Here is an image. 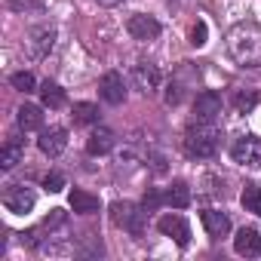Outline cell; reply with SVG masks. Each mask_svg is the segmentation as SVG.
Masks as SVG:
<instances>
[{
    "instance_id": "obj_1",
    "label": "cell",
    "mask_w": 261,
    "mask_h": 261,
    "mask_svg": "<svg viewBox=\"0 0 261 261\" xmlns=\"http://www.w3.org/2000/svg\"><path fill=\"white\" fill-rule=\"evenodd\" d=\"M227 49L243 68H258L261 65V25L255 22H240L227 34Z\"/></svg>"
},
{
    "instance_id": "obj_2",
    "label": "cell",
    "mask_w": 261,
    "mask_h": 261,
    "mask_svg": "<svg viewBox=\"0 0 261 261\" xmlns=\"http://www.w3.org/2000/svg\"><path fill=\"white\" fill-rule=\"evenodd\" d=\"M218 139L221 136H218V129L212 123H200L197 120V126H191L188 136H185V151L191 157H197V160H206V157H212L218 151Z\"/></svg>"
},
{
    "instance_id": "obj_3",
    "label": "cell",
    "mask_w": 261,
    "mask_h": 261,
    "mask_svg": "<svg viewBox=\"0 0 261 261\" xmlns=\"http://www.w3.org/2000/svg\"><path fill=\"white\" fill-rule=\"evenodd\" d=\"M111 221L123 230H129L133 237H142L145 233V212H139L133 203H114L111 206Z\"/></svg>"
},
{
    "instance_id": "obj_4",
    "label": "cell",
    "mask_w": 261,
    "mask_h": 261,
    "mask_svg": "<svg viewBox=\"0 0 261 261\" xmlns=\"http://www.w3.org/2000/svg\"><path fill=\"white\" fill-rule=\"evenodd\" d=\"M4 206H7V212H13V215H28V212L37 206V194H34L31 188H25V185H13V188L4 194Z\"/></svg>"
},
{
    "instance_id": "obj_5",
    "label": "cell",
    "mask_w": 261,
    "mask_h": 261,
    "mask_svg": "<svg viewBox=\"0 0 261 261\" xmlns=\"http://www.w3.org/2000/svg\"><path fill=\"white\" fill-rule=\"evenodd\" d=\"M160 83H163V74H160V68H157V65H151V62H139V65L133 68V86H136L142 95L157 92V89H160Z\"/></svg>"
},
{
    "instance_id": "obj_6",
    "label": "cell",
    "mask_w": 261,
    "mask_h": 261,
    "mask_svg": "<svg viewBox=\"0 0 261 261\" xmlns=\"http://www.w3.org/2000/svg\"><path fill=\"white\" fill-rule=\"evenodd\" d=\"M230 157H233V163H240V166H261V142L252 139V136H243V139L233 142Z\"/></svg>"
},
{
    "instance_id": "obj_7",
    "label": "cell",
    "mask_w": 261,
    "mask_h": 261,
    "mask_svg": "<svg viewBox=\"0 0 261 261\" xmlns=\"http://www.w3.org/2000/svg\"><path fill=\"white\" fill-rule=\"evenodd\" d=\"M28 56L31 59H43V56H49V49L56 46V28L53 25H40V28H34L31 34H28Z\"/></svg>"
},
{
    "instance_id": "obj_8",
    "label": "cell",
    "mask_w": 261,
    "mask_h": 261,
    "mask_svg": "<svg viewBox=\"0 0 261 261\" xmlns=\"http://www.w3.org/2000/svg\"><path fill=\"white\" fill-rule=\"evenodd\" d=\"M126 31L133 34V40H154L160 34V22L154 16H145V13H136V16H129L126 22Z\"/></svg>"
},
{
    "instance_id": "obj_9",
    "label": "cell",
    "mask_w": 261,
    "mask_h": 261,
    "mask_svg": "<svg viewBox=\"0 0 261 261\" xmlns=\"http://www.w3.org/2000/svg\"><path fill=\"white\" fill-rule=\"evenodd\" d=\"M157 230H160L163 237L175 240L178 246H188V243H191V227H188V221H185L181 215H163V218L157 221Z\"/></svg>"
},
{
    "instance_id": "obj_10",
    "label": "cell",
    "mask_w": 261,
    "mask_h": 261,
    "mask_svg": "<svg viewBox=\"0 0 261 261\" xmlns=\"http://www.w3.org/2000/svg\"><path fill=\"white\" fill-rule=\"evenodd\" d=\"M218 114H221V95H218V92H212V89L200 92V95H197V101H194V117H197L200 123H212Z\"/></svg>"
},
{
    "instance_id": "obj_11",
    "label": "cell",
    "mask_w": 261,
    "mask_h": 261,
    "mask_svg": "<svg viewBox=\"0 0 261 261\" xmlns=\"http://www.w3.org/2000/svg\"><path fill=\"white\" fill-rule=\"evenodd\" d=\"M233 252L243 258H258L261 255V233L255 227H240L233 237Z\"/></svg>"
},
{
    "instance_id": "obj_12",
    "label": "cell",
    "mask_w": 261,
    "mask_h": 261,
    "mask_svg": "<svg viewBox=\"0 0 261 261\" xmlns=\"http://www.w3.org/2000/svg\"><path fill=\"white\" fill-rule=\"evenodd\" d=\"M37 148H40L46 157H59V154L68 148V133H65L62 126H53V129H46V133H40Z\"/></svg>"
},
{
    "instance_id": "obj_13",
    "label": "cell",
    "mask_w": 261,
    "mask_h": 261,
    "mask_svg": "<svg viewBox=\"0 0 261 261\" xmlns=\"http://www.w3.org/2000/svg\"><path fill=\"white\" fill-rule=\"evenodd\" d=\"M98 92H101V98H105L108 105H120V101L126 98V83H123V77H120L117 71H108V74L101 77V83H98Z\"/></svg>"
},
{
    "instance_id": "obj_14",
    "label": "cell",
    "mask_w": 261,
    "mask_h": 261,
    "mask_svg": "<svg viewBox=\"0 0 261 261\" xmlns=\"http://www.w3.org/2000/svg\"><path fill=\"white\" fill-rule=\"evenodd\" d=\"M111 148H114V133H111V129H105V126L92 129V136L86 139V154L101 157V154H108Z\"/></svg>"
},
{
    "instance_id": "obj_15",
    "label": "cell",
    "mask_w": 261,
    "mask_h": 261,
    "mask_svg": "<svg viewBox=\"0 0 261 261\" xmlns=\"http://www.w3.org/2000/svg\"><path fill=\"white\" fill-rule=\"evenodd\" d=\"M203 227H206V233L209 237H224L227 230H230V218L224 215V212H218V209H206L203 212Z\"/></svg>"
},
{
    "instance_id": "obj_16",
    "label": "cell",
    "mask_w": 261,
    "mask_h": 261,
    "mask_svg": "<svg viewBox=\"0 0 261 261\" xmlns=\"http://www.w3.org/2000/svg\"><path fill=\"white\" fill-rule=\"evenodd\" d=\"M22 157H25L22 139H10V142L4 145V151H0V169H16V166L22 163Z\"/></svg>"
},
{
    "instance_id": "obj_17",
    "label": "cell",
    "mask_w": 261,
    "mask_h": 261,
    "mask_svg": "<svg viewBox=\"0 0 261 261\" xmlns=\"http://www.w3.org/2000/svg\"><path fill=\"white\" fill-rule=\"evenodd\" d=\"M68 203H71V209L77 212V215H92V212H98V197H92L89 191H71V197H68Z\"/></svg>"
},
{
    "instance_id": "obj_18",
    "label": "cell",
    "mask_w": 261,
    "mask_h": 261,
    "mask_svg": "<svg viewBox=\"0 0 261 261\" xmlns=\"http://www.w3.org/2000/svg\"><path fill=\"white\" fill-rule=\"evenodd\" d=\"M19 126L25 129V133H34V129H40L43 126V111L37 108V105H22L19 108Z\"/></svg>"
},
{
    "instance_id": "obj_19",
    "label": "cell",
    "mask_w": 261,
    "mask_h": 261,
    "mask_svg": "<svg viewBox=\"0 0 261 261\" xmlns=\"http://www.w3.org/2000/svg\"><path fill=\"white\" fill-rule=\"evenodd\" d=\"M172 209H188L191 206V188L185 185V181H172V188L166 191V197H163Z\"/></svg>"
},
{
    "instance_id": "obj_20",
    "label": "cell",
    "mask_w": 261,
    "mask_h": 261,
    "mask_svg": "<svg viewBox=\"0 0 261 261\" xmlns=\"http://www.w3.org/2000/svg\"><path fill=\"white\" fill-rule=\"evenodd\" d=\"M71 117H74L77 126H89V123H98V108L89 105V101H77L71 108Z\"/></svg>"
},
{
    "instance_id": "obj_21",
    "label": "cell",
    "mask_w": 261,
    "mask_h": 261,
    "mask_svg": "<svg viewBox=\"0 0 261 261\" xmlns=\"http://www.w3.org/2000/svg\"><path fill=\"white\" fill-rule=\"evenodd\" d=\"M40 98H43V105L46 108H62L65 105V92H62V86L59 83H53V80H46L43 86H40Z\"/></svg>"
},
{
    "instance_id": "obj_22",
    "label": "cell",
    "mask_w": 261,
    "mask_h": 261,
    "mask_svg": "<svg viewBox=\"0 0 261 261\" xmlns=\"http://www.w3.org/2000/svg\"><path fill=\"white\" fill-rule=\"evenodd\" d=\"M240 203H243L246 212L261 215V188H258V185H246L243 194H240Z\"/></svg>"
},
{
    "instance_id": "obj_23",
    "label": "cell",
    "mask_w": 261,
    "mask_h": 261,
    "mask_svg": "<svg viewBox=\"0 0 261 261\" xmlns=\"http://www.w3.org/2000/svg\"><path fill=\"white\" fill-rule=\"evenodd\" d=\"M255 105H258V95H255V92H240V95L233 98V108H237V114H249Z\"/></svg>"
},
{
    "instance_id": "obj_24",
    "label": "cell",
    "mask_w": 261,
    "mask_h": 261,
    "mask_svg": "<svg viewBox=\"0 0 261 261\" xmlns=\"http://www.w3.org/2000/svg\"><path fill=\"white\" fill-rule=\"evenodd\" d=\"M13 86H16L19 92H34V74H28V71L13 74Z\"/></svg>"
},
{
    "instance_id": "obj_25",
    "label": "cell",
    "mask_w": 261,
    "mask_h": 261,
    "mask_svg": "<svg viewBox=\"0 0 261 261\" xmlns=\"http://www.w3.org/2000/svg\"><path fill=\"white\" fill-rule=\"evenodd\" d=\"M65 221H68V212H65V209H49V215L43 218V227H46V230H56V227H62Z\"/></svg>"
},
{
    "instance_id": "obj_26",
    "label": "cell",
    "mask_w": 261,
    "mask_h": 261,
    "mask_svg": "<svg viewBox=\"0 0 261 261\" xmlns=\"http://www.w3.org/2000/svg\"><path fill=\"white\" fill-rule=\"evenodd\" d=\"M206 37H209V28H206V22H197L194 28H191V46H206Z\"/></svg>"
},
{
    "instance_id": "obj_27",
    "label": "cell",
    "mask_w": 261,
    "mask_h": 261,
    "mask_svg": "<svg viewBox=\"0 0 261 261\" xmlns=\"http://www.w3.org/2000/svg\"><path fill=\"white\" fill-rule=\"evenodd\" d=\"M43 188H46L49 194H59V191L65 188V178H62V172H49V175L43 178Z\"/></svg>"
},
{
    "instance_id": "obj_28",
    "label": "cell",
    "mask_w": 261,
    "mask_h": 261,
    "mask_svg": "<svg viewBox=\"0 0 261 261\" xmlns=\"http://www.w3.org/2000/svg\"><path fill=\"white\" fill-rule=\"evenodd\" d=\"M157 206H160V194L157 191H148L145 194V212H154Z\"/></svg>"
},
{
    "instance_id": "obj_29",
    "label": "cell",
    "mask_w": 261,
    "mask_h": 261,
    "mask_svg": "<svg viewBox=\"0 0 261 261\" xmlns=\"http://www.w3.org/2000/svg\"><path fill=\"white\" fill-rule=\"evenodd\" d=\"M10 7L13 10H40L37 0H10Z\"/></svg>"
},
{
    "instance_id": "obj_30",
    "label": "cell",
    "mask_w": 261,
    "mask_h": 261,
    "mask_svg": "<svg viewBox=\"0 0 261 261\" xmlns=\"http://www.w3.org/2000/svg\"><path fill=\"white\" fill-rule=\"evenodd\" d=\"M178 98H181L178 86H169V89H166V105H178Z\"/></svg>"
},
{
    "instance_id": "obj_31",
    "label": "cell",
    "mask_w": 261,
    "mask_h": 261,
    "mask_svg": "<svg viewBox=\"0 0 261 261\" xmlns=\"http://www.w3.org/2000/svg\"><path fill=\"white\" fill-rule=\"evenodd\" d=\"M98 7H117V4H123V0H95Z\"/></svg>"
}]
</instances>
